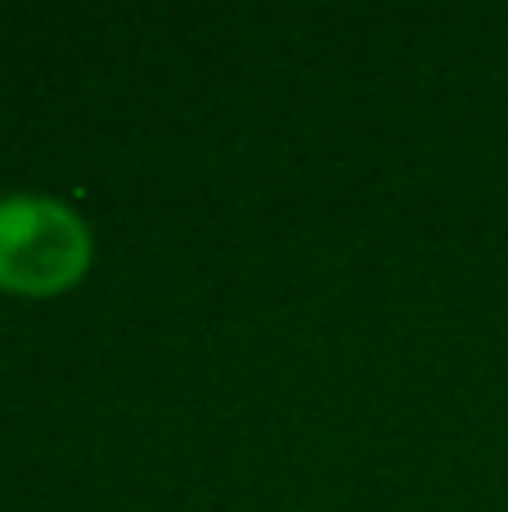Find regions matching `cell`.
<instances>
[{
	"mask_svg": "<svg viewBox=\"0 0 508 512\" xmlns=\"http://www.w3.org/2000/svg\"><path fill=\"white\" fill-rule=\"evenodd\" d=\"M86 230L68 207L50 198L0 203V288L59 292L86 270Z\"/></svg>",
	"mask_w": 508,
	"mask_h": 512,
	"instance_id": "6da1fadb",
	"label": "cell"
}]
</instances>
